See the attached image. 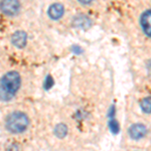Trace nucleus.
<instances>
[{"label":"nucleus","mask_w":151,"mask_h":151,"mask_svg":"<svg viewBox=\"0 0 151 151\" xmlns=\"http://www.w3.org/2000/svg\"><path fill=\"white\" fill-rule=\"evenodd\" d=\"M140 106H141V109H142L143 112L150 114L151 113V97H147V98L143 99L140 104Z\"/></svg>","instance_id":"obj_10"},{"label":"nucleus","mask_w":151,"mask_h":151,"mask_svg":"<svg viewBox=\"0 0 151 151\" xmlns=\"http://www.w3.org/2000/svg\"><path fill=\"white\" fill-rule=\"evenodd\" d=\"M0 10L6 15H15L20 10V3L18 1H2L0 2Z\"/></svg>","instance_id":"obj_3"},{"label":"nucleus","mask_w":151,"mask_h":151,"mask_svg":"<svg viewBox=\"0 0 151 151\" xmlns=\"http://www.w3.org/2000/svg\"><path fill=\"white\" fill-rule=\"evenodd\" d=\"M48 16L53 20H58L64 15L65 13V7L60 3H53L48 8Z\"/></svg>","instance_id":"obj_6"},{"label":"nucleus","mask_w":151,"mask_h":151,"mask_svg":"<svg viewBox=\"0 0 151 151\" xmlns=\"http://www.w3.org/2000/svg\"><path fill=\"white\" fill-rule=\"evenodd\" d=\"M11 41L16 47L22 48L25 47L26 41H27V35L24 31H16V32L13 33L11 37Z\"/></svg>","instance_id":"obj_7"},{"label":"nucleus","mask_w":151,"mask_h":151,"mask_svg":"<svg viewBox=\"0 0 151 151\" xmlns=\"http://www.w3.org/2000/svg\"><path fill=\"white\" fill-rule=\"evenodd\" d=\"M110 127L112 129V131L117 132V131H118V129H119V125H118V123H117V121H115V120L111 121V122H110Z\"/></svg>","instance_id":"obj_11"},{"label":"nucleus","mask_w":151,"mask_h":151,"mask_svg":"<svg viewBox=\"0 0 151 151\" xmlns=\"http://www.w3.org/2000/svg\"><path fill=\"white\" fill-rule=\"evenodd\" d=\"M55 134L58 138H64L68 134V127L65 124H58L55 128Z\"/></svg>","instance_id":"obj_9"},{"label":"nucleus","mask_w":151,"mask_h":151,"mask_svg":"<svg viewBox=\"0 0 151 151\" xmlns=\"http://www.w3.org/2000/svg\"><path fill=\"white\" fill-rule=\"evenodd\" d=\"M29 126V119L23 112H12L5 119V128L8 132L13 134L23 133Z\"/></svg>","instance_id":"obj_2"},{"label":"nucleus","mask_w":151,"mask_h":151,"mask_svg":"<svg viewBox=\"0 0 151 151\" xmlns=\"http://www.w3.org/2000/svg\"><path fill=\"white\" fill-rule=\"evenodd\" d=\"M73 24H74V26H76V27L87 28L91 24V20L86 15H78L73 20Z\"/></svg>","instance_id":"obj_8"},{"label":"nucleus","mask_w":151,"mask_h":151,"mask_svg":"<svg viewBox=\"0 0 151 151\" xmlns=\"http://www.w3.org/2000/svg\"><path fill=\"white\" fill-rule=\"evenodd\" d=\"M140 24H141V27H142L143 32L147 36L151 37V9L146 10L141 15Z\"/></svg>","instance_id":"obj_5"},{"label":"nucleus","mask_w":151,"mask_h":151,"mask_svg":"<svg viewBox=\"0 0 151 151\" xmlns=\"http://www.w3.org/2000/svg\"><path fill=\"white\" fill-rule=\"evenodd\" d=\"M147 133V128L143 124H134L129 129V135L134 140H139Z\"/></svg>","instance_id":"obj_4"},{"label":"nucleus","mask_w":151,"mask_h":151,"mask_svg":"<svg viewBox=\"0 0 151 151\" xmlns=\"http://www.w3.org/2000/svg\"><path fill=\"white\" fill-rule=\"evenodd\" d=\"M21 79L17 72L6 73L0 79V101H10L20 88Z\"/></svg>","instance_id":"obj_1"}]
</instances>
